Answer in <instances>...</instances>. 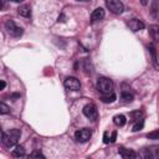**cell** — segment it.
I'll list each match as a JSON object with an SVG mask.
<instances>
[{"label": "cell", "instance_id": "cell-17", "mask_svg": "<svg viewBox=\"0 0 159 159\" xmlns=\"http://www.w3.org/2000/svg\"><path fill=\"white\" fill-rule=\"evenodd\" d=\"M12 155L16 157V158L24 157L25 155V148H24V145H16L15 149L12 150Z\"/></svg>", "mask_w": 159, "mask_h": 159}, {"label": "cell", "instance_id": "cell-15", "mask_svg": "<svg viewBox=\"0 0 159 159\" xmlns=\"http://www.w3.org/2000/svg\"><path fill=\"white\" fill-rule=\"evenodd\" d=\"M116 98H117V96H116L114 92H111V93H107V94H101V101L103 103H112V102L116 101Z\"/></svg>", "mask_w": 159, "mask_h": 159}, {"label": "cell", "instance_id": "cell-25", "mask_svg": "<svg viewBox=\"0 0 159 159\" xmlns=\"http://www.w3.org/2000/svg\"><path fill=\"white\" fill-rule=\"evenodd\" d=\"M11 1H14V2H21V1H24V0H11Z\"/></svg>", "mask_w": 159, "mask_h": 159}, {"label": "cell", "instance_id": "cell-9", "mask_svg": "<svg viewBox=\"0 0 159 159\" xmlns=\"http://www.w3.org/2000/svg\"><path fill=\"white\" fill-rule=\"evenodd\" d=\"M127 25H128V27H129L133 32H137V31H140V30L144 29V22L140 21V20H138V19H132V20H129V21L127 22Z\"/></svg>", "mask_w": 159, "mask_h": 159}, {"label": "cell", "instance_id": "cell-21", "mask_svg": "<svg viewBox=\"0 0 159 159\" xmlns=\"http://www.w3.org/2000/svg\"><path fill=\"white\" fill-rule=\"evenodd\" d=\"M147 137H148L149 139H159V129H157V130H154V132L148 133V134H147Z\"/></svg>", "mask_w": 159, "mask_h": 159}, {"label": "cell", "instance_id": "cell-14", "mask_svg": "<svg viewBox=\"0 0 159 159\" xmlns=\"http://www.w3.org/2000/svg\"><path fill=\"white\" fill-rule=\"evenodd\" d=\"M120 97H122V99H123L124 102H127V103L132 102L133 98H134V96H133V93L129 91V88H124V84H123V89H122Z\"/></svg>", "mask_w": 159, "mask_h": 159}, {"label": "cell", "instance_id": "cell-19", "mask_svg": "<svg viewBox=\"0 0 159 159\" xmlns=\"http://www.w3.org/2000/svg\"><path fill=\"white\" fill-rule=\"evenodd\" d=\"M143 125H144V119L143 118H139L138 120H137V123L133 125V132H138V130H140L142 128H143Z\"/></svg>", "mask_w": 159, "mask_h": 159}, {"label": "cell", "instance_id": "cell-10", "mask_svg": "<svg viewBox=\"0 0 159 159\" xmlns=\"http://www.w3.org/2000/svg\"><path fill=\"white\" fill-rule=\"evenodd\" d=\"M118 153H119V155H120L122 158H124V159H134V158H138V154H137L134 150H132V149L119 148Z\"/></svg>", "mask_w": 159, "mask_h": 159}, {"label": "cell", "instance_id": "cell-26", "mask_svg": "<svg viewBox=\"0 0 159 159\" xmlns=\"http://www.w3.org/2000/svg\"><path fill=\"white\" fill-rule=\"evenodd\" d=\"M77 1H89V0H77Z\"/></svg>", "mask_w": 159, "mask_h": 159}, {"label": "cell", "instance_id": "cell-12", "mask_svg": "<svg viewBox=\"0 0 159 159\" xmlns=\"http://www.w3.org/2000/svg\"><path fill=\"white\" fill-rule=\"evenodd\" d=\"M17 14L20 16H24V17H30L31 16V7H30V5H27V4L20 5L17 7Z\"/></svg>", "mask_w": 159, "mask_h": 159}, {"label": "cell", "instance_id": "cell-16", "mask_svg": "<svg viewBox=\"0 0 159 159\" xmlns=\"http://www.w3.org/2000/svg\"><path fill=\"white\" fill-rule=\"evenodd\" d=\"M113 122L117 127H123L125 123H127V118L124 114H117L113 117Z\"/></svg>", "mask_w": 159, "mask_h": 159}, {"label": "cell", "instance_id": "cell-2", "mask_svg": "<svg viewBox=\"0 0 159 159\" xmlns=\"http://www.w3.org/2000/svg\"><path fill=\"white\" fill-rule=\"evenodd\" d=\"M113 87H114L113 81L107 77H99L97 80V89L101 94H107L113 92Z\"/></svg>", "mask_w": 159, "mask_h": 159}, {"label": "cell", "instance_id": "cell-6", "mask_svg": "<svg viewBox=\"0 0 159 159\" xmlns=\"http://www.w3.org/2000/svg\"><path fill=\"white\" fill-rule=\"evenodd\" d=\"M82 112H83V114H84L87 118H89V119H92V120H96V119H97V117H98L97 107H96L93 103L86 104V106L83 107Z\"/></svg>", "mask_w": 159, "mask_h": 159}, {"label": "cell", "instance_id": "cell-11", "mask_svg": "<svg viewBox=\"0 0 159 159\" xmlns=\"http://www.w3.org/2000/svg\"><path fill=\"white\" fill-rule=\"evenodd\" d=\"M104 15H106L104 10H103L102 7H97L96 10H93V12H92V15H91V21H92V22H97V21L102 20V19L104 17Z\"/></svg>", "mask_w": 159, "mask_h": 159}, {"label": "cell", "instance_id": "cell-20", "mask_svg": "<svg viewBox=\"0 0 159 159\" xmlns=\"http://www.w3.org/2000/svg\"><path fill=\"white\" fill-rule=\"evenodd\" d=\"M0 113H1V114H7V113H10V108H9L4 102L0 103Z\"/></svg>", "mask_w": 159, "mask_h": 159}, {"label": "cell", "instance_id": "cell-18", "mask_svg": "<svg viewBox=\"0 0 159 159\" xmlns=\"http://www.w3.org/2000/svg\"><path fill=\"white\" fill-rule=\"evenodd\" d=\"M148 48H149V52L152 53V61H153L154 66L157 67L158 65H157V53H155V47H154V45H153V43H150V45L148 46Z\"/></svg>", "mask_w": 159, "mask_h": 159}, {"label": "cell", "instance_id": "cell-24", "mask_svg": "<svg viewBox=\"0 0 159 159\" xmlns=\"http://www.w3.org/2000/svg\"><path fill=\"white\" fill-rule=\"evenodd\" d=\"M4 88H5V82L1 81V89H4Z\"/></svg>", "mask_w": 159, "mask_h": 159}, {"label": "cell", "instance_id": "cell-5", "mask_svg": "<svg viewBox=\"0 0 159 159\" xmlns=\"http://www.w3.org/2000/svg\"><path fill=\"white\" fill-rule=\"evenodd\" d=\"M142 155L145 159H159V145H150L144 148Z\"/></svg>", "mask_w": 159, "mask_h": 159}, {"label": "cell", "instance_id": "cell-7", "mask_svg": "<svg viewBox=\"0 0 159 159\" xmlns=\"http://www.w3.org/2000/svg\"><path fill=\"white\" fill-rule=\"evenodd\" d=\"M91 135H92V133H91V130H89L88 128L78 129V130H76V133H75V138H76V140L80 142V143L87 142V140L91 138Z\"/></svg>", "mask_w": 159, "mask_h": 159}, {"label": "cell", "instance_id": "cell-22", "mask_svg": "<svg viewBox=\"0 0 159 159\" xmlns=\"http://www.w3.org/2000/svg\"><path fill=\"white\" fill-rule=\"evenodd\" d=\"M30 157H31V158H45V155H43L41 152H39V150L32 152V153L30 154Z\"/></svg>", "mask_w": 159, "mask_h": 159}, {"label": "cell", "instance_id": "cell-13", "mask_svg": "<svg viewBox=\"0 0 159 159\" xmlns=\"http://www.w3.org/2000/svg\"><path fill=\"white\" fill-rule=\"evenodd\" d=\"M149 35L154 42H159V26L158 25H150L149 26Z\"/></svg>", "mask_w": 159, "mask_h": 159}, {"label": "cell", "instance_id": "cell-8", "mask_svg": "<svg viewBox=\"0 0 159 159\" xmlns=\"http://www.w3.org/2000/svg\"><path fill=\"white\" fill-rule=\"evenodd\" d=\"M63 86L68 91H78L81 87V83L76 77H67L63 82Z\"/></svg>", "mask_w": 159, "mask_h": 159}, {"label": "cell", "instance_id": "cell-23", "mask_svg": "<svg viewBox=\"0 0 159 159\" xmlns=\"http://www.w3.org/2000/svg\"><path fill=\"white\" fill-rule=\"evenodd\" d=\"M140 2H142V5H148V2H149V0H140Z\"/></svg>", "mask_w": 159, "mask_h": 159}, {"label": "cell", "instance_id": "cell-4", "mask_svg": "<svg viewBox=\"0 0 159 159\" xmlns=\"http://www.w3.org/2000/svg\"><path fill=\"white\" fill-rule=\"evenodd\" d=\"M106 6L111 12L116 15H120L124 10V6L119 0H106Z\"/></svg>", "mask_w": 159, "mask_h": 159}, {"label": "cell", "instance_id": "cell-1", "mask_svg": "<svg viewBox=\"0 0 159 159\" xmlns=\"http://www.w3.org/2000/svg\"><path fill=\"white\" fill-rule=\"evenodd\" d=\"M20 137H21V130L17 128H14V129H10L9 132H2V139L1 140L6 148H11V147L17 144Z\"/></svg>", "mask_w": 159, "mask_h": 159}, {"label": "cell", "instance_id": "cell-3", "mask_svg": "<svg viewBox=\"0 0 159 159\" xmlns=\"http://www.w3.org/2000/svg\"><path fill=\"white\" fill-rule=\"evenodd\" d=\"M4 26H5V30L7 31V34L11 35V36H14V37H20L22 35V32H24V30L21 27H19L12 20L5 21V25Z\"/></svg>", "mask_w": 159, "mask_h": 159}]
</instances>
